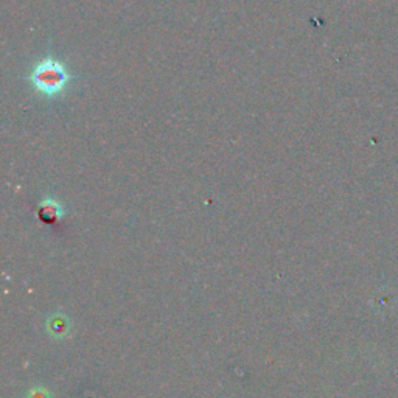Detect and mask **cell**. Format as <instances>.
<instances>
[{"instance_id":"6da1fadb","label":"cell","mask_w":398,"mask_h":398,"mask_svg":"<svg viewBox=\"0 0 398 398\" xmlns=\"http://www.w3.org/2000/svg\"><path fill=\"white\" fill-rule=\"evenodd\" d=\"M30 80L38 92L47 97H53V95L61 93L67 86L69 74L61 63L47 58L34 67Z\"/></svg>"}]
</instances>
